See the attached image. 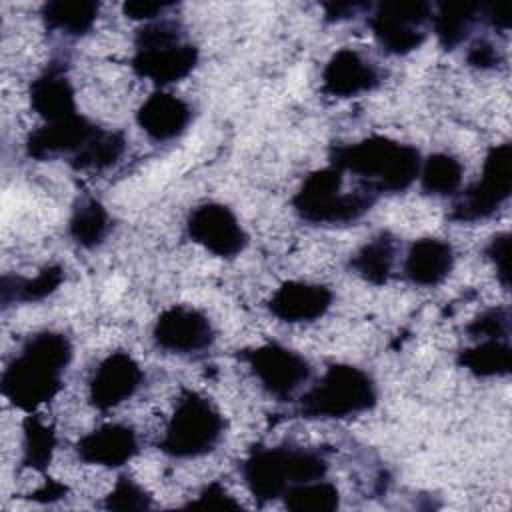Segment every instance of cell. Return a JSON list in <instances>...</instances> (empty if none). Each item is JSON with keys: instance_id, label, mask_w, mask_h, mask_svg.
Wrapping results in <instances>:
<instances>
[{"instance_id": "cell-8", "label": "cell", "mask_w": 512, "mask_h": 512, "mask_svg": "<svg viewBox=\"0 0 512 512\" xmlns=\"http://www.w3.org/2000/svg\"><path fill=\"white\" fill-rule=\"evenodd\" d=\"M512 190V144L492 146L484 158L482 176L462 192L452 206L450 220L476 222L492 216L510 196Z\"/></svg>"}, {"instance_id": "cell-15", "label": "cell", "mask_w": 512, "mask_h": 512, "mask_svg": "<svg viewBox=\"0 0 512 512\" xmlns=\"http://www.w3.org/2000/svg\"><path fill=\"white\" fill-rule=\"evenodd\" d=\"M382 72L358 50L342 48L326 62L322 70V92L336 98H350L378 88Z\"/></svg>"}, {"instance_id": "cell-26", "label": "cell", "mask_w": 512, "mask_h": 512, "mask_svg": "<svg viewBox=\"0 0 512 512\" xmlns=\"http://www.w3.org/2000/svg\"><path fill=\"white\" fill-rule=\"evenodd\" d=\"M110 230V216L102 202L92 196H82L76 200L70 220L68 234L82 248H96L102 244Z\"/></svg>"}, {"instance_id": "cell-13", "label": "cell", "mask_w": 512, "mask_h": 512, "mask_svg": "<svg viewBox=\"0 0 512 512\" xmlns=\"http://www.w3.org/2000/svg\"><path fill=\"white\" fill-rule=\"evenodd\" d=\"M144 382L140 364L122 350L108 354L94 370L88 386L90 404L98 410H110L132 398Z\"/></svg>"}, {"instance_id": "cell-33", "label": "cell", "mask_w": 512, "mask_h": 512, "mask_svg": "<svg viewBox=\"0 0 512 512\" xmlns=\"http://www.w3.org/2000/svg\"><path fill=\"white\" fill-rule=\"evenodd\" d=\"M186 508L192 510H242V504L220 484V482H210L204 486L198 494V498Z\"/></svg>"}, {"instance_id": "cell-22", "label": "cell", "mask_w": 512, "mask_h": 512, "mask_svg": "<svg viewBox=\"0 0 512 512\" xmlns=\"http://www.w3.org/2000/svg\"><path fill=\"white\" fill-rule=\"evenodd\" d=\"M398 242L390 232H380L350 258V268L366 282L382 286L390 280Z\"/></svg>"}, {"instance_id": "cell-35", "label": "cell", "mask_w": 512, "mask_h": 512, "mask_svg": "<svg viewBox=\"0 0 512 512\" xmlns=\"http://www.w3.org/2000/svg\"><path fill=\"white\" fill-rule=\"evenodd\" d=\"M466 62L480 70H492L498 64H502V52L490 40L480 38L468 48Z\"/></svg>"}, {"instance_id": "cell-31", "label": "cell", "mask_w": 512, "mask_h": 512, "mask_svg": "<svg viewBox=\"0 0 512 512\" xmlns=\"http://www.w3.org/2000/svg\"><path fill=\"white\" fill-rule=\"evenodd\" d=\"M152 506V496L144 486H140L132 476L122 474L112 492L104 500L106 510H116V512H132V510H146Z\"/></svg>"}, {"instance_id": "cell-3", "label": "cell", "mask_w": 512, "mask_h": 512, "mask_svg": "<svg viewBox=\"0 0 512 512\" xmlns=\"http://www.w3.org/2000/svg\"><path fill=\"white\" fill-rule=\"evenodd\" d=\"M328 472V460L302 446L256 448L242 462V478L256 502H272L302 482H312Z\"/></svg>"}, {"instance_id": "cell-32", "label": "cell", "mask_w": 512, "mask_h": 512, "mask_svg": "<svg viewBox=\"0 0 512 512\" xmlns=\"http://www.w3.org/2000/svg\"><path fill=\"white\" fill-rule=\"evenodd\" d=\"M466 332L472 338L482 340H508L510 336V310L506 306H494L480 312L468 326Z\"/></svg>"}, {"instance_id": "cell-18", "label": "cell", "mask_w": 512, "mask_h": 512, "mask_svg": "<svg viewBox=\"0 0 512 512\" xmlns=\"http://www.w3.org/2000/svg\"><path fill=\"white\" fill-rule=\"evenodd\" d=\"M30 104L46 122L70 118L76 112L74 88L66 76L62 60H54L30 84Z\"/></svg>"}, {"instance_id": "cell-19", "label": "cell", "mask_w": 512, "mask_h": 512, "mask_svg": "<svg viewBox=\"0 0 512 512\" xmlns=\"http://www.w3.org/2000/svg\"><path fill=\"white\" fill-rule=\"evenodd\" d=\"M192 120V108L170 92L150 94L136 112L138 126L156 142L180 136Z\"/></svg>"}, {"instance_id": "cell-16", "label": "cell", "mask_w": 512, "mask_h": 512, "mask_svg": "<svg viewBox=\"0 0 512 512\" xmlns=\"http://www.w3.org/2000/svg\"><path fill=\"white\" fill-rule=\"evenodd\" d=\"M332 300V290L322 284L290 280L270 296L268 310L288 324L314 322L330 310Z\"/></svg>"}, {"instance_id": "cell-20", "label": "cell", "mask_w": 512, "mask_h": 512, "mask_svg": "<svg viewBox=\"0 0 512 512\" xmlns=\"http://www.w3.org/2000/svg\"><path fill=\"white\" fill-rule=\"evenodd\" d=\"M454 268V250L442 238H420L412 242L406 260L404 276L418 286H438Z\"/></svg>"}, {"instance_id": "cell-30", "label": "cell", "mask_w": 512, "mask_h": 512, "mask_svg": "<svg viewBox=\"0 0 512 512\" xmlns=\"http://www.w3.org/2000/svg\"><path fill=\"white\" fill-rule=\"evenodd\" d=\"M284 506L292 512H332L340 506V492L332 482L312 480L284 492Z\"/></svg>"}, {"instance_id": "cell-37", "label": "cell", "mask_w": 512, "mask_h": 512, "mask_svg": "<svg viewBox=\"0 0 512 512\" xmlns=\"http://www.w3.org/2000/svg\"><path fill=\"white\" fill-rule=\"evenodd\" d=\"M362 8H366V4H360V2H328V4H324L328 22H340V20L354 18V14Z\"/></svg>"}, {"instance_id": "cell-34", "label": "cell", "mask_w": 512, "mask_h": 512, "mask_svg": "<svg viewBox=\"0 0 512 512\" xmlns=\"http://www.w3.org/2000/svg\"><path fill=\"white\" fill-rule=\"evenodd\" d=\"M486 256L496 266L500 284L508 288L510 286V234L508 232L494 234L486 246Z\"/></svg>"}, {"instance_id": "cell-29", "label": "cell", "mask_w": 512, "mask_h": 512, "mask_svg": "<svg viewBox=\"0 0 512 512\" xmlns=\"http://www.w3.org/2000/svg\"><path fill=\"white\" fill-rule=\"evenodd\" d=\"M124 148L126 140L122 132L100 128V132L70 158V166L76 170H102L116 164L124 154Z\"/></svg>"}, {"instance_id": "cell-7", "label": "cell", "mask_w": 512, "mask_h": 512, "mask_svg": "<svg viewBox=\"0 0 512 512\" xmlns=\"http://www.w3.org/2000/svg\"><path fill=\"white\" fill-rule=\"evenodd\" d=\"M224 434L218 408L194 390H182L168 420L160 450L172 458H198L216 448Z\"/></svg>"}, {"instance_id": "cell-9", "label": "cell", "mask_w": 512, "mask_h": 512, "mask_svg": "<svg viewBox=\"0 0 512 512\" xmlns=\"http://www.w3.org/2000/svg\"><path fill=\"white\" fill-rule=\"evenodd\" d=\"M432 18V6L428 2H382L368 18L374 38L384 52L404 56L422 46L426 40L424 24Z\"/></svg>"}, {"instance_id": "cell-23", "label": "cell", "mask_w": 512, "mask_h": 512, "mask_svg": "<svg viewBox=\"0 0 512 512\" xmlns=\"http://www.w3.org/2000/svg\"><path fill=\"white\" fill-rule=\"evenodd\" d=\"M480 4L472 2H440L436 12L432 10V30L444 50L460 46L476 20H480Z\"/></svg>"}, {"instance_id": "cell-1", "label": "cell", "mask_w": 512, "mask_h": 512, "mask_svg": "<svg viewBox=\"0 0 512 512\" xmlns=\"http://www.w3.org/2000/svg\"><path fill=\"white\" fill-rule=\"evenodd\" d=\"M70 360L72 344L62 332L44 330L30 336L2 372V396L12 406L34 412L60 392Z\"/></svg>"}, {"instance_id": "cell-12", "label": "cell", "mask_w": 512, "mask_h": 512, "mask_svg": "<svg viewBox=\"0 0 512 512\" xmlns=\"http://www.w3.org/2000/svg\"><path fill=\"white\" fill-rule=\"evenodd\" d=\"M152 338L166 352L192 354L210 348L216 332L204 312L190 306H170L156 318Z\"/></svg>"}, {"instance_id": "cell-17", "label": "cell", "mask_w": 512, "mask_h": 512, "mask_svg": "<svg viewBox=\"0 0 512 512\" xmlns=\"http://www.w3.org/2000/svg\"><path fill=\"white\" fill-rule=\"evenodd\" d=\"M76 454L86 464L120 468L130 462L140 446L134 428L126 424H102L76 442Z\"/></svg>"}, {"instance_id": "cell-38", "label": "cell", "mask_w": 512, "mask_h": 512, "mask_svg": "<svg viewBox=\"0 0 512 512\" xmlns=\"http://www.w3.org/2000/svg\"><path fill=\"white\" fill-rule=\"evenodd\" d=\"M66 492H68V486H64V484L58 482V480L48 478L38 490H34V492L30 494V500L42 502V504H46V502H56V500L64 498Z\"/></svg>"}, {"instance_id": "cell-21", "label": "cell", "mask_w": 512, "mask_h": 512, "mask_svg": "<svg viewBox=\"0 0 512 512\" xmlns=\"http://www.w3.org/2000/svg\"><path fill=\"white\" fill-rule=\"evenodd\" d=\"M100 4L94 0H50L42 4L40 16L50 32L84 36L96 22Z\"/></svg>"}, {"instance_id": "cell-39", "label": "cell", "mask_w": 512, "mask_h": 512, "mask_svg": "<svg viewBox=\"0 0 512 512\" xmlns=\"http://www.w3.org/2000/svg\"><path fill=\"white\" fill-rule=\"evenodd\" d=\"M482 12H484V20L490 26L502 28V30H506L510 26V16H508L506 6H488V8H482Z\"/></svg>"}, {"instance_id": "cell-4", "label": "cell", "mask_w": 512, "mask_h": 512, "mask_svg": "<svg viewBox=\"0 0 512 512\" xmlns=\"http://www.w3.org/2000/svg\"><path fill=\"white\" fill-rule=\"evenodd\" d=\"M198 48L182 40L176 20H152L134 36L132 70L154 84H172L186 78L198 64Z\"/></svg>"}, {"instance_id": "cell-14", "label": "cell", "mask_w": 512, "mask_h": 512, "mask_svg": "<svg viewBox=\"0 0 512 512\" xmlns=\"http://www.w3.org/2000/svg\"><path fill=\"white\" fill-rule=\"evenodd\" d=\"M100 126L90 122L88 118L74 114L70 118L58 122H46L44 126L36 128L26 138V154L34 160H52L56 156L78 154L96 134Z\"/></svg>"}, {"instance_id": "cell-2", "label": "cell", "mask_w": 512, "mask_h": 512, "mask_svg": "<svg viewBox=\"0 0 512 512\" xmlns=\"http://www.w3.org/2000/svg\"><path fill=\"white\" fill-rule=\"evenodd\" d=\"M330 166L350 172L364 188L380 192H404L420 174V152L386 136H368L354 144L330 148Z\"/></svg>"}, {"instance_id": "cell-6", "label": "cell", "mask_w": 512, "mask_h": 512, "mask_svg": "<svg viewBox=\"0 0 512 512\" xmlns=\"http://www.w3.org/2000/svg\"><path fill=\"white\" fill-rule=\"evenodd\" d=\"M374 380L352 364H332L298 400L304 418H348L376 406Z\"/></svg>"}, {"instance_id": "cell-10", "label": "cell", "mask_w": 512, "mask_h": 512, "mask_svg": "<svg viewBox=\"0 0 512 512\" xmlns=\"http://www.w3.org/2000/svg\"><path fill=\"white\" fill-rule=\"evenodd\" d=\"M238 356L250 366L262 388L278 400H288L312 374V366L302 354L278 342L246 348Z\"/></svg>"}, {"instance_id": "cell-36", "label": "cell", "mask_w": 512, "mask_h": 512, "mask_svg": "<svg viewBox=\"0 0 512 512\" xmlns=\"http://www.w3.org/2000/svg\"><path fill=\"white\" fill-rule=\"evenodd\" d=\"M172 2H158V0H128L122 6V12L132 20H156L164 10H168Z\"/></svg>"}, {"instance_id": "cell-25", "label": "cell", "mask_w": 512, "mask_h": 512, "mask_svg": "<svg viewBox=\"0 0 512 512\" xmlns=\"http://www.w3.org/2000/svg\"><path fill=\"white\" fill-rule=\"evenodd\" d=\"M456 362L478 378L508 376L512 372V348L508 340H482L472 348L460 350Z\"/></svg>"}, {"instance_id": "cell-27", "label": "cell", "mask_w": 512, "mask_h": 512, "mask_svg": "<svg viewBox=\"0 0 512 512\" xmlns=\"http://www.w3.org/2000/svg\"><path fill=\"white\" fill-rule=\"evenodd\" d=\"M54 428L30 412L22 424V466L44 472L54 456Z\"/></svg>"}, {"instance_id": "cell-5", "label": "cell", "mask_w": 512, "mask_h": 512, "mask_svg": "<svg viewBox=\"0 0 512 512\" xmlns=\"http://www.w3.org/2000/svg\"><path fill=\"white\" fill-rule=\"evenodd\" d=\"M342 184L344 176L338 168L314 170L292 198L296 214L310 224H348L362 218L376 204V192L368 188L342 192Z\"/></svg>"}, {"instance_id": "cell-11", "label": "cell", "mask_w": 512, "mask_h": 512, "mask_svg": "<svg viewBox=\"0 0 512 512\" xmlns=\"http://www.w3.org/2000/svg\"><path fill=\"white\" fill-rule=\"evenodd\" d=\"M186 232L190 240L220 258H234L248 244V234L240 226V220L220 202L196 206L186 220Z\"/></svg>"}, {"instance_id": "cell-28", "label": "cell", "mask_w": 512, "mask_h": 512, "mask_svg": "<svg viewBox=\"0 0 512 512\" xmlns=\"http://www.w3.org/2000/svg\"><path fill=\"white\" fill-rule=\"evenodd\" d=\"M462 164L444 152L430 154L420 166V184L426 194L452 196L462 184Z\"/></svg>"}, {"instance_id": "cell-24", "label": "cell", "mask_w": 512, "mask_h": 512, "mask_svg": "<svg viewBox=\"0 0 512 512\" xmlns=\"http://www.w3.org/2000/svg\"><path fill=\"white\" fill-rule=\"evenodd\" d=\"M64 280V268L60 264L44 266L34 278L24 276H2L0 282V300L2 308H8L16 302H38L58 290Z\"/></svg>"}]
</instances>
